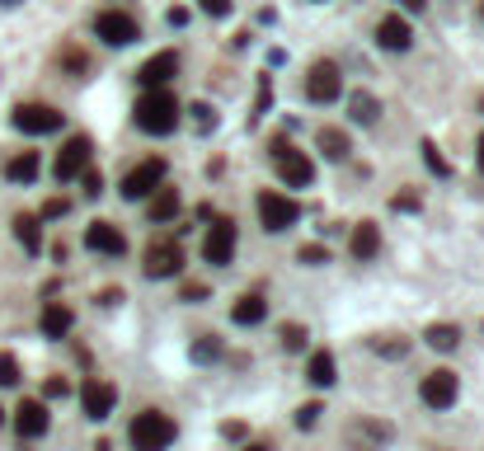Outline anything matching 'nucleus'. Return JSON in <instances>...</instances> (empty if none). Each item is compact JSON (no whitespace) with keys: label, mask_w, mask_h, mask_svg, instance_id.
<instances>
[{"label":"nucleus","mask_w":484,"mask_h":451,"mask_svg":"<svg viewBox=\"0 0 484 451\" xmlns=\"http://www.w3.org/2000/svg\"><path fill=\"white\" fill-rule=\"evenodd\" d=\"M179 99L170 90H146L137 99V109H132V123H137V132H146V137H165V132L179 127Z\"/></svg>","instance_id":"1"},{"label":"nucleus","mask_w":484,"mask_h":451,"mask_svg":"<svg viewBox=\"0 0 484 451\" xmlns=\"http://www.w3.org/2000/svg\"><path fill=\"white\" fill-rule=\"evenodd\" d=\"M174 419L170 414H160V409H141L137 419H132V428H127V442H132V451H165L174 442Z\"/></svg>","instance_id":"2"},{"label":"nucleus","mask_w":484,"mask_h":451,"mask_svg":"<svg viewBox=\"0 0 484 451\" xmlns=\"http://www.w3.org/2000/svg\"><path fill=\"white\" fill-rule=\"evenodd\" d=\"M94 33H99V43H109V47H127V43L141 38V24L132 20L127 10H99L94 14Z\"/></svg>","instance_id":"3"},{"label":"nucleus","mask_w":484,"mask_h":451,"mask_svg":"<svg viewBox=\"0 0 484 451\" xmlns=\"http://www.w3.org/2000/svg\"><path fill=\"white\" fill-rule=\"evenodd\" d=\"M259 221H263V230H287V226H296L302 221V207L292 203L287 193H278V189H263L259 193Z\"/></svg>","instance_id":"4"},{"label":"nucleus","mask_w":484,"mask_h":451,"mask_svg":"<svg viewBox=\"0 0 484 451\" xmlns=\"http://www.w3.org/2000/svg\"><path fill=\"white\" fill-rule=\"evenodd\" d=\"M339 94H343L339 61H311V71H306V99L311 104H334Z\"/></svg>","instance_id":"5"},{"label":"nucleus","mask_w":484,"mask_h":451,"mask_svg":"<svg viewBox=\"0 0 484 451\" xmlns=\"http://www.w3.org/2000/svg\"><path fill=\"white\" fill-rule=\"evenodd\" d=\"M165 174H170V165H165L160 156L141 160L137 170H127V179H123V197H127V203H141V197H151L160 183H165Z\"/></svg>","instance_id":"6"},{"label":"nucleus","mask_w":484,"mask_h":451,"mask_svg":"<svg viewBox=\"0 0 484 451\" xmlns=\"http://www.w3.org/2000/svg\"><path fill=\"white\" fill-rule=\"evenodd\" d=\"M203 259L212 269H226L236 259V221L230 216H212V230L203 236Z\"/></svg>","instance_id":"7"},{"label":"nucleus","mask_w":484,"mask_h":451,"mask_svg":"<svg viewBox=\"0 0 484 451\" xmlns=\"http://www.w3.org/2000/svg\"><path fill=\"white\" fill-rule=\"evenodd\" d=\"M90 156H94V146H90V137H71L61 150H57V165H52V174H57V183H71V179H80L90 170Z\"/></svg>","instance_id":"8"},{"label":"nucleus","mask_w":484,"mask_h":451,"mask_svg":"<svg viewBox=\"0 0 484 451\" xmlns=\"http://www.w3.org/2000/svg\"><path fill=\"white\" fill-rule=\"evenodd\" d=\"M10 123L20 132H28V137H47V132L61 127V109H52V104H20L10 113Z\"/></svg>","instance_id":"9"},{"label":"nucleus","mask_w":484,"mask_h":451,"mask_svg":"<svg viewBox=\"0 0 484 451\" xmlns=\"http://www.w3.org/2000/svg\"><path fill=\"white\" fill-rule=\"evenodd\" d=\"M419 395H424V405H428V409H452V405H456V395H461V381H456V372L438 366V372H428V376H424Z\"/></svg>","instance_id":"10"},{"label":"nucleus","mask_w":484,"mask_h":451,"mask_svg":"<svg viewBox=\"0 0 484 451\" xmlns=\"http://www.w3.org/2000/svg\"><path fill=\"white\" fill-rule=\"evenodd\" d=\"M113 405H118V391H113L109 381H99V376H90L85 386H80V409H85V419H94V423H104L109 414H113Z\"/></svg>","instance_id":"11"},{"label":"nucleus","mask_w":484,"mask_h":451,"mask_svg":"<svg viewBox=\"0 0 484 451\" xmlns=\"http://www.w3.org/2000/svg\"><path fill=\"white\" fill-rule=\"evenodd\" d=\"M278 165V179L282 183H287V189H311V179H315V165L302 156V150H296V146H287V150H282V156L273 160Z\"/></svg>","instance_id":"12"},{"label":"nucleus","mask_w":484,"mask_h":451,"mask_svg":"<svg viewBox=\"0 0 484 451\" xmlns=\"http://www.w3.org/2000/svg\"><path fill=\"white\" fill-rule=\"evenodd\" d=\"M183 269V249L174 240H156L146 249V278H174Z\"/></svg>","instance_id":"13"},{"label":"nucleus","mask_w":484,"mask_h":451,"mask_svg":"<svg viewBox=\"0 0 484 451\" xmlns=\"http://www.w3.org/2000/svg\"><path fill=\"white\" fill-rule=\"evenodd\" d=\"M85 249L118 259V254H127V236H123V230L113 226V221H90V230H85Z\"/></svg>","instance_id":"14"},{"label":"nucleus","mask_w":484,"mask_h":451,"mask_svg":"<svg viewBox=\"0 0 484 451\" xmlns=\"http://www.w3.org/2000/svg\"><path fill=\"white\" fill-rule=\"evenodd\" d=\"M47 423H52V414H47V405H43V399H24V405L14 409V432H20L24 442L43 438V432H47Z\"/></svg>","instance_id":"15"},{"label":"nucleus","mask_w":484,"mask_h":451,"mask_svg":"<svg viewBox=\"0 0 484 451\" xmlns=\"http://www.w3.org/2000/svg\"><path fill=\"white\" fill-rule=\"evenodd\" d=\"M376 43L386 47V52H409V47H414V28H409L405 14H399V10L386 14V20L376 24Z\"/></svg>","instance_id":"16"},{"label":"nucleus","mask_w":484,"mask_h":451,"mask_svg":"<svg viewBox=\"0 0 484 451\" xmlns=\"http://www.w3.org/2000/svg\"><path fill=\"white\" fill-rule=\"evenodd\" d=\"M174 76H179V52H156V57L137 71V80H141L146 90H165Z\"/></svg>","instance_id":"17"},{"label":"nucleus","mask_w":484,"mask_h":451,"mask_svg":"<svg viewBox=\"0 0 484 451\" xmlns=\"http://www.w3.org/2000/svg\"><path fill=\"white\" fill-rule=\"evenodd\" d=\"M348 249H353V259H358V263L376 259V254H381V226H376V221L353 226V236H348Z\"/></svg>","instance_id":"18"},{"label":"nucleus","mask_w":484,"mask_h":451,"mask_svg":"<svg viewBox=\"0 0 484 451\" xmlns=\"http://www.w3.org/2000/svg\"><path fill=\"white\" fill-rule=\"evenodd\" d=\"M348 442H358L362 451H376V447H386L391 442V423H372V419H362L348 428Z\"/></svg>","instance_id":"19"},{"label":"nucleus","mask_w":484,"mask_h":451,"mask_svg":"<svg viewBox=\"0 0 484 451\" xmlns=\"http://www.w3.org/2000/svg\"><path fill=\"white\" fill-rule=\"evenodd\" d=\"M71 325H76L71 306H61V301H47V310H43V334H47V339H66V334H71Z\"/></svg>","instance_id":"20"},{"label":"nucleus","mask_w":484,"mask_h":451,"mask_svg":"<svg viewBox=\"0 0 484 451\" xmlns=\"http://www.w3.org/2000/svg\"><path fill=\"white\" fill-rule=\"evenodd\" d=\"M179 189H170V183H160V189L151 193V203H146V212H151V221H174L179 216Z\"/></svg>","instance_id":"21"},{"label":"nucleus","mask_w":484,"mask_h":451,"mask_svg":"<svg viewBox=\"0 0 484 451\" xmlns=\"http://www.w3.org/2000/svg\"><path fill=\"white\" fill-rule=\"evenodd\" d=\"M263 315H269V301H263L259 292H245L236 306H230V320L236 325H263Z\"/></svg>","instance_id":"22"},{"label":"nucleus","mask_w":484,"mask_h":451,"mask_svg":"<svg viewBox=\"0 0 484 451\" xmlns=\"http://www.w3.org/2000/svg\"><path fill=\"white\" fill-rule=\"evenodd\" d=\"M315 146L325 150V160H348V150H353V141H348L343 127H320L315 132Z\"/></svg>","instance_id":"23"},{"label":"nucleus","mask_w":484,"mask_h":451,"mask_svg":"<svg viewBox=\"0 0 484 451\" xmlns=\"http://www.w3.org/2000/svg\"><path fill=\"white\" fill-rule=\"evenodd\" d=\"M348 118L362 123V127H372V123L381 118V99H376V94H367V90L348 94Z\"/></svg>","instance_id":"24"},{"label":"nucleus","mask_w":484,"mask_h":451,"mask_svg":"<svg viewBox=\"0 0 484 451\" xmlns=\"http://www.w3.org/2000/svg\"><path fill=\"white\" fill-rule=\"evenodd\" d=\"M38 170H43L38 150H20V156L5 165V179H10V183H33V179H38Z\"/></svg>","instance_id":"25"},{"label":"nucleus","mask_w":484,"mask_h":451,"mask_svg":"<svg viewBox=\"0 0 484 451\" xmlns=\"http://www.w3.org/2000/svg\"><path fill=\"white\" fill-rule=\"evenodd\" d=\"M306 381L311 386H334L339 381V366H334V353H311V362H306Z\"/></svg>","instance_id":"26"},{"label":"nucleus","mask_w":484,"mask_h":451,"mask_svg":"<svg viewBox=\"0 0 484 451\" xmlns=\"http://www.w3.org/2000/svg\"><path fill=\"white\" fill-rule=\"evenodd\" d=\"M14 240H20L24 249H28V254H43V221H38V216H14Z\"/></svg>","instance_id":"27"},{"label":"nucleus","mask_w":484,"mask_h":451,"mask_svg":"<svg viewBox=\"0 0 484 451\" xmlns=\"http://www.w3.org/2000/svg\"><path fill=\"white\" fill-rule=\"evenodd\" d=\"M428 348H438V353H452V348L461 343V329L456 325H428Z\"/></svg>","instance_id":"28"},{"label":"nucleus","mask_w":484,"mask_h":451,"mask_svg":"<svg viewBox=\"0 0 484 451\" xmlns=\"http://www.w3.org/2000/svg\"><path fill=\"white\" fill-rule=\"evenodd\" d=\"M189 353H193V362H216L222 358V339H216V334H198Z\"/></svg>","instance_id":"29"},{"label":"nucleus","mask_w":484,"mask_h":451,"mask_svg":"<svg viewBox=\"0 0 484 451\" xmlns=\"http://www.w3.org/2000/svg\"><path fill=\"white\" fill-rule=\"evenodd\" d=\"M372 348L381 358H405L409 353V339H395V334H381V339H372Z\"/></svg>","instance_id":"30"},{"label":"nucleus","mask_w":484,"mask_h":451,"mask_svg":"<svg viewBox=\"0 0 484 451\" xmlns=\"http://www.w3.org/2000/svg\"><path fill=\"white\" fill-rule=\"evenodd\" d=\"M424 160H428V170H432V174H442V179L452 174V160H447L442 150H438V141H424Z\"/></svg>","instance_id":"31"},{"label":"nucleus","mask_w":484,"mask_h":451,"mask_svg":"<svg viewBox=\"0 0 484 451\" xmlns=\"http://www.w3.org/2000/svg\"><path fill=\"white\" fill-rule=\"evenodd\" d=\"M278 339H282V348H287V353H302V348H306V325H282Z\"/></svg>","instance_id":"32"},{"label":"nucleus","mask_w":484,"mask_h":451,"mask_svg":"<svg viewBox=\"0 0 484 451\" xmlns=\"http://www.w3.org/2000/svg\"><path fill=\"white\" fill-rule=\"evenodd\" d=\"M20 362H14V353H0V386H20Z\"/></svg>","instance_id":"33"},{"label":"nucleus","mask_w":484,"mask_h":451,"mask_svg":"<svg viewBox=\"0 0 484 451\" xmlns=\"http://www.w3.org/2000/svg\"><path fill=\"white\" fill-rule=\"evenodd\" d=\"M296 259L315 269V263H329V249H325V245H302V249H296Z\"/></svg>","instance_id":"34"},{"label":"nucleus","mask_w":484,"mask_h":451,"mask_svg":"<svg viewBox=\"0 0 484 451\" xmlns=\"http://www.w3.org/2000/svg\"><path fill=\"white\" fill-rule=\"evenodd\" d=\"M320 414H325V405H315V399H311V405L296 409V428H315V423H320Z\"/></svg>","instance_id":"35"},{"label":"nucleus","mask_w":484,"mask_h":451,"mask_svg":"<svg viewBox=\"0 0 484 451\" xmlns=\"http://www.w3.org/2000/svg\"><path fill=\"white\" fill-rule=\"evenodd\" d=\"M66 212H71V203H66V197H47L38 221H57V216H66Z\"/></svg>","instance_id":"36"},{"label":"nucleus","mask_w":484,"mask_h":451,"mask_svg":"<svg viewBox=\"0 0 484 451\" xmlns=\"http://www.w3.org/2000/svg\"><path fill=\"white\" fill-rule=\"evenodd\" d=\"M43 395H47V399H66V395H71V381H66V376H47Z\"/></svg>","instance_id":"37"},{"label":"nucleus","mask_w":484,"mask_h":451,"mask_svg":"<svg viewBox=\"0 0 484 451\" xmlns=\"http://www.w3.org/2000/svg\"><path fill=\"white\" fill-rule=\"evenodd\" d=\"M189 113H193V123H198V132H207V127H216V113H212L207 104H193Z\"/></svg>","instance_id":"38"},{"label":"nucleus","mask_w":484,"mask_h":451,"mask_svg":"<svg viewBox=\"0 0 484 451\" xmlns=\"http://www.w3.org/2000/svg\"><path fill=\"white\" fill-rule=\"evenodd\" d=\"M391 207H395V212H419L424 203H419V193H395V197H391Z\"/></svg>","instance_id":"39"},{"label":"nucleus","mask_w":484,"mask_h":451,"mask_svg":"<svg viewBox=\"0 0 484 451\" xmlns=\"http://www.w3.org/2000/svg\"><path fill=\"white\" fill-rule=\"evenodd\" d=\"M80 179H85V197H99V193H104V174H99V170H85Z\"/></svg>","instance_id":"40"},{"label":"nucleus","mask_w":484,"mask_h":451,"mask_svg":"<svg viewBox=\"0 0 484 451\" xmlns=\"http://www.w3.org/2000/svg\"><path fill=\"white\" fill-rule=\"evenodd\" d=\"M203 14H212V20H226V14H230V0H203Z\"/></svg>","instance_id":"41"},{"label":"nucleus","mask_w":484,"mask_h":451,"mask_svg":"<svg viewBox=\"0 0 484 451\" xmlns=\"http://www.w3.org/2000/svg\"><path fill=\"white\" fill-rule=\"evenodd\" d=\"M183 24H189V10L174 5V10H170V28H183Z\"/></svg>","instance_id":"42"},{"label":"nucleus","mask_w":484,"mask_h":451,"mask_svg":"<svg viewBox=\"0 0 484 451\" xmlns=\"http://www.w3.org/2000/svg\"><path fill=\"white\" fill-rule=\"evenodd\" d=\"M207 296V287H198V282H189V287H183V301H203Z\"/></svg>","instance_id":"43"},{"label":"nucleus","mask_w":484,"mask_h":451,"mask_svg":"<svg viewBox=\"0 0 484 451\" xmlns=\"http://www.w3.org/2000/svg\"><path fill=\"white\" fill-rule=\"evenodd\" d=\"M395 5H399V10H409V14H419V10L428 5V0H395Z\"/></svg>","instance_id":"44"},{"label":"nucleus","mask_w":484,"mask_h":451,"mask_svg":"<svg viewBox=\"0 0 484 451\" xmlns=\"http://www.w3.org/2000/svg\"><path fill=\"white\" fill-rule=\"evenodd\" d=\"M475 160H480V174H484V137H480V146H475Z\"/></svg>","instance_id":"45"},{"label":"nucleus","mask_w":484,"mask_h":451,"mask_svg":"<svg viewBox=\"0 0 484 451\" xmlns=\"http://www.w3.org/2000/svg\"><path fill=\"white\" fill-rule=\"evenodd\" d=\"M90 451H113V447H109V442H94V447H90Z\"/></svg>","instance_id":"46"},{"label":"nucleus","mask_w":484,"mask_h":451,"mask_svg":"<svg viewBox=\"0 0 484 451\" xmlns=\"http://www.w3.org/2000/svg\"><path fill=\"white\" fill-rule=\"evenodd\" d=\"M240 451H269V447H259V442H254V447H240Z\"/></svg>","instance_id":"47"},{"label":"nucleus","mask_w":484,"mask_h":451,"mask_svg":"<svg viewBox=\"0 0 484 451\" xmlns=\"http://www.w3.org/2000/svg\"><path fill=\"white\" fill-rule=\"evenodd\" d=\"M480 20H484V0H480Z\"/></svg>","instance_id":"48"},{"label":"nucleus","mask_w":484,"mask_h":451,"mask_svg":"<svg viewBox=\"0 0 484 451\" xmlns=\"http://www.w3.org/2000/svg\"><path fill=\"white\" fill-rule=\"evenodd\" d=\"M0 423H5V409H0Z\"/></svg>","instance_id":"49"}]
</instances>
